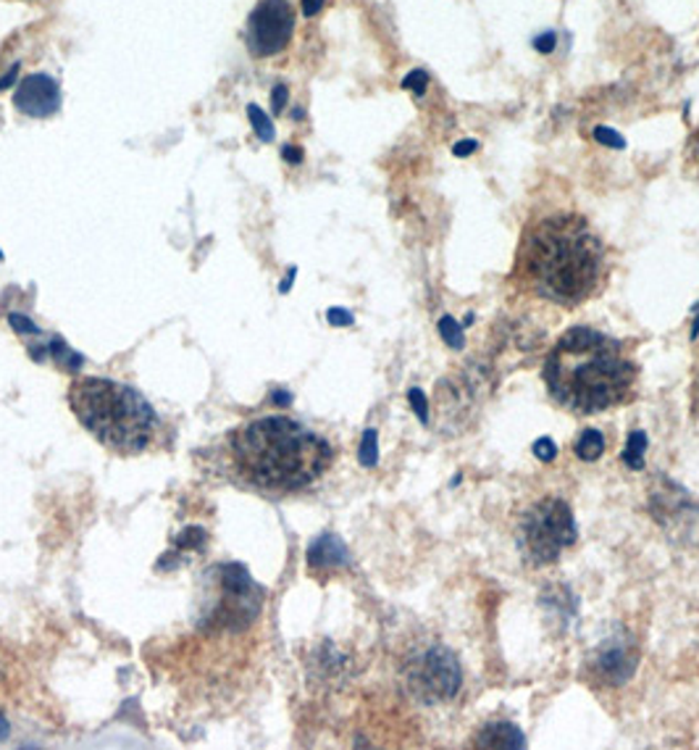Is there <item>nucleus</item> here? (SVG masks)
<instances>
[{
    "label": "nucleus",
    "mask_w": 699,
    "mask_h": 750,
    "mask_svg": "<svg viewBox=\"0 0 699 750\" xmlns=\"http://www.w3.org/2000/svg\"><path fill=\"white\" fill-rule=\"evenodd\" d=\"M9 325L19 338H38V335H42V329L24 314H9Z\"/></svg>",
    "instance_id": "nucleus-19"
},
{
    "label": "nucleus",
    "mask_w": 699,
    "mask_h": 750,
    "mask_svg": "<svg viewBox=\"0 0 699 750\" xmlns=\"http://www.w3.org/2000/svg\"><path fill=\"white\" fill-rule=\"evenodd\" d=\"M647 432H631L628 434V443L624 448V464L628 469H645V453H647Z\"/></svg>",
    "instance_id": "nucleus-14"
},
{
    "label": "nucleus",
    "mask_w": 699,
    "mask_h": 750,
    "mask_svg": "<svg viewBox=\"0 0 699 750\" xmlns=\"http://www.w3.org/2000/svg\"><path fill=\"white\" fill-rule=\"evenodd\" d=\"M639 654L634 650V645L626 640V637H610L605 640L599 648L595 650V658H592V671L599 682L605 685H624L626 679H631L634 669H637Z\"/></svg>",
    "instance_id": "nucleus-8"
},
{
    "label": "nucleus",
    "mask_w": 699,
    "mask_h": 750,
    "mask_svg": "<svg viewBox=\"0 0 699 750\" xmlns=\"http://www.w3.org/2000/svg\"><path fill=\"white\" fill-rule=\"evenodd\" d=\"M476 151H479V140H461V143H455L453 156L465 158V156H471V153H476Z\"/></svg>",
    "instance_id": "nucleus-28"
},
{
    "label": "nucleus",
    "mask_w": 699,
    "mask_h": 750,
    "mask_svg": "<svg viewBox=\"0 0 699 750\" xmlns=\"http://www.w3.org/2000/svg\"><path fill=\"white\" fill-rule=\"evenodd\" d=\"M287 97H289V90L287 85H277L271 93V106H274V114H281L287 106Z\"/></svg>",
    "instance_id": "nucleus-27"
},
{
    "label": "nucleus",
    "mask_w": 699,
    "mask_h": 750,
    "mask_svg": "<svg viewBox=\"0 0 699 750\" xmlns=\"http://www.w3.org/2000/svg\"><path fill=\"white\" fill-rule=\"evenodd\" d=\"M697 335H699V317L695 319V327H691V340H695Z\"/></svg>",
    "instance_id": "nucleus-35"
},
{
    "label": "nucleus",
    "mask_w": 699,
    "mask_h": 750,
    "mask_svg": "<svg viewBox=\"0 0 699 750\" xmlns=\"http://www.w3.org/2000/svg\"><path fill=\"white\" fill-rule=\"evenodd\" d=\"M17 80H19V64H13L9 72L0 76V93H3V90H9Z\"/></svg>",
    "instance_id": "nucleus-30"
},
{
    "label": "nucleus",
    "mask_w": 699,
    "mask_h": 750,
    "mask_svg": "<svg viewBox=\"0 0 699 750\" xmlns=\"http://www.w3.org/2000/svg\"><path fill=\"white\" fill-rule=\"evenodd\" d=\"M683 166H687L689 177L699 182V127L691 132L687 140V151H683Z\"/></svg>",
    "instance_id": "nucleus-18"
},
{
    "label": "nucleus",
    "mask_w": 699,
    "mask_h": 750,
    "mask_svg": "<svg viewBox=\"0 0 699 750\" xmlns=\"http://www.w3.org/2000/svg\"><path fill=\"white\" fill-rule=\"evenodd\" d=\"M408 401H411L415 417L421 419V424H429V403H426V395H423V390L411 388V392H408Z\"/></svg>",
    "instance_id": "nucleus-23"
},
{
    "label": "nucleus",
    "mask_w": 699,
    "mask_h": 750,
    "mask_svg": "<svg viewBox=\"0 0 699 750\" xmlns=\"http://www.w3.org/2000/svg\"><path fill=\"white\" fill-rule=\"evenodd\" d=\"M605 277L607 250L584 216L549 212L526 224L511 271L518 290L576 308L603 290Z\"/></svg>",
    "instance_id": "nucleus-1"
},
{
    "label": "nucleus",
    "mask_w": 699,
    "mask_h": 750,
    "mask_svg": "<svg viewBox=\"0 0 699 750\" xmlns=\"http://www.w3.org/2000/svg\"><path fill=\"white\" fill-rule=\"evenodd\" d=\"M350 564V553L348 545L342 543L340 537L331 535V532H323L321 537H316L308 548V569L310 574L319 572H337L342 566Z\"/></svg>",
    "instance_id": "nucleus-10"
},
{
    "label": "nucleus",
    "mask_w": 699,
    "mask_h": 750,
    "mask_svg": "<svg viewBox=\"0 0 699 750\" xmlns=\"http://www.w3.org/2000/svg\"><path fill=\"white\" fill-rule=\"evenodd\" d=\"M327 321H329L331 327H352V321H356V317H352L348 308H329Z\"/></svg>",
    "instance_id": "nucleus-25"
},
{
    "label": "nucleus",
    "mask_w": 699,
    "mask_h": 750,
    "mask_svg": "<svg viewBox=\"0 0 699 750\" xmlns=\"http://www.w3.org/2000/svg\"><path fill=\"white\" fill-rule=\"evenodd\" d=\"M555 45H557V34L555 32H545V34H539V38H534V48L539 53H553Z\"/></svg>",
    "instance_id": "nucleus-26"
},
{
    "label": "nucleus",
    "mask_w": 699,
    "mask_h": 750,
    "mask_svg": "<svg viewBox=\"0 0 699 750\" xmlns=\"http://www.w3.org/2000/svg\"><path fill=\"white\" fill-rule=\"evenodd\" d=\"M271 398L277 405H289V401H292V395H289V392H285V390H274Z\"/></svg>",
    "instance_id": "nucleus-32"
},
{
    "label": "nucleus",
    "mask_w": 699,
    "mask_h": 750,
    "mask_svg": "<svg viewBox=\"0 0 699 750\" xmlns=\"http://www.w3.org/2000/svg\"><path fill=\"white\" fill-rule=\"evenodd\" d=\"M358 461L366 469H373L379 464V434H377V430L363 432V438H360V448H358Z\"/></svg>",
    "instance_id": "nucleus-15"
},
{
    "label": "nucleus",
    "mask_w": 699,
    "mask_h": 750,
    "mask_svg": "<svg viewBox=\"0 0 699 750\" xmlns=\"http://www.w3.org/2000/svg\"><path fill=\"white\" fill-rule=\"evenodd\" d=\"M534 455L539 461H545V464H549V461H553L555 455H557V445L549 438H539L534 443Z\"/></svg>",
    "instance_id": "nucleus-24"
},
{
    "label": "nucleus",
    "mask_w": 699,
    "mask_h": 750,
    "mask_svg": "<svg viewBox=\"0 0 699 750\" xmlns=\"http://www.w3.org/2000/svg\"><path fill=\"white\" fill-rule=\"evenodd\" d=\"M321 9H323V0H302V13H306L308 19H313Z\"/></svg>",
    "instance_id": "nucleus-31"
},
{
    "label": "nucleus",
    "mask_w": 699,
    "mask_h": 750,
    "mask_svg": "<svg viewBox=\"0 0 699 750\" xmlns=\"http://www.w3.org/2000/svg\"><path fill=\"white\" fill-rule=\"evenodd\" d=\"M426 85H429V74L423 72V69H413V72L402 80V90H411V93L415 95L426 93Z\"/></svg>",
    "instance_id": "nucleus-21"
},
{
    "label": "nucleus",
    "mask_w": 699,
    "mask_h": 750,
    "mask_svg": "<svg viewBox=\"0 0 699 750\" xmlns=\"http://www.w3.org/2000/svg\"><path fill=\"white\" fill-rule=\"evenodd\" d=\"M603 453H605V438H603V432L599 430H584L582 432V438L576 440V455L582 461H597V459H603Z\"/></svg>",
    "instance_id": "nucleus-12"
},
{
    "label": "nucleus",
    "mask_w": 699,
    "mask_h": 750,
    "mask_svg": "<svg viewBox=\"0 0 699 750\" xmlns=\"http://www.w3.org/2000/svg\"><path fill=\"white\" fill-rule=\"evenodd\" d=\"M639 371L624 346L592 327H574L555 342L545 361L549 398L570 413H603L637 395Z\"/></svg>",
    "instance_id": "nucleus-2"
},
{
    "label": "nucleus",
    "mask_w": 699,
    "mask_h": 750,
    "mask_svg": "<svg viewBox=\"0 0 699 750\" xmlns=\"http://www.w3.org/2000/svg\"><path fill=\"white\" fill-rule=\"evenodd\" d=\"M408 692L421 703H444L455 698L463 685V669L458 658L444 648H423L405 661L402 669Z\"/></svg>",
    "instance_id": "nucleus-6"
},
{
    "label": "nucleus",
    "mask_w": 699,
    "mask_h": 750,
    "mask_svg": "<svg viewBox=\"0 0 699 750\" xmlns=\"http://www.w3.org/2000/svg\"><path fill=\"white\" fill-rule=\"evenodd\" d=\"M74 417L97 443L119 455H143L161 440L158 413L130 384L105 377H82L69 388Z\"/></svg>",
    "instance_id": "nucleus-4"
},
{
    "label": "nucleus",
    "mask_w": 699,
    "mask_h": 750,
    "mask_svg": "<svg viewBox=\"0 0 699 750\" xmlns=\"http://www.w3.org/2000/svg\"><path fill=\"white\" fill-rule=\"evenodd\" d=\"M13 106L24 116L48 119L61 109V90L59 82L48 74H30L19 82L13 93Z\"/></svg>",
    "instance_id": "nucleus-9"
},
{
    "label": "nucleus",
    "mask_w": 699,
    "mask_h": 750,
    "mask_svg": "<svg viewBox=\"0 0 699 750\" xmlns=\"http://www.w3.org/2000/svg\"><path fill=\"white\" fill-rule=\"evenodd\" d=\"M576 518L566 501L547 497L536 503L521 522V548L534 564H553L563 551L576 545Z\"/></svg>",
    "instance_id": "nucleus-5"
},
{
    "label": "nucleus",
    "mask_w": 699,
    "mask_h": 750,
    "mask_svg": "<svg viewBox=\"0 0 699 750\" xmlns=\"http://www.w3.org/2000/svg\"><path fill=\"white\" fill-rule=\"evenodd\" d=\"M232 459L253 487L266 493H298L321 480L335 451L302 422L260 417L232 432Z\"/></svg>",
    "instance_id": "nucleus-3"
},
{
    "label": "nucleus",
    "mask_w": 699,
    "mask_h": 750,
    "mask_svg": "<svg viewBox=\"0 0 699 750\" xmlns=\"http://www.w3.org/2000/svg\"><path fill=\"white\" fill-rule=\"evenodd\" d=\"M295 32V9L289 0H260L247 17V51L268 59L285 51Z\"/></svg>",
    "instance_id": "nucleus-7"
},
{
    "label": "nucleus",
    "mask_w": 699,
    "mask_h": 750,
    "mask_svg": "<svg viewBox=\"0 0 699 750\" xmlns=\"http://www.w3.org/2000/svg\"><path fill=\"white\" fill-rule=\"evenodd\" d=\"M203 545H206V532H203L201 527H187L179 537H176V548L179 551H189V548L201 551Z\"/></svg>",
    "instance_id": "nucleus-20"
},
{
    "label": "nucleus",
    "mask_w": 699,
    "mask_h": 750,
    "mask_svg": "<svg viewBox=\"0 0 699 750\" xmlns=\"http://www.w3.org/2000/svg\"><path fill=\"white\" fill-rule=\"evenodd\" d=\"M479 748H524L526 738L511 721H492L476 734Z\"/></svg>",
    "instance_id": "nucleus-11"
},
{
    "label": "nucleus",
    "mask_w": 699,
    "mask_h": 750,
    "mask_svg": "<svg viewBox=\"0 0 699 750\" xmlns=\"http://www.w3.org/2000/svg\"><path fill=\"white\" fill-rule=\"evenodd\" d=\"M595 140H597V143L607 145V148H616V151L626 148V140L620 137L618 132H613L610 127H595Z\"/></svg>",
    "instance_id": "nucleus-22"
},
{
    "label": "nucleus",
    "mask_w": 699,
    "mask_h": 750,
    "mask_svg": "<svg viewBox=\"0 0 699 750\" xmlns=\"http://www.w3.org/2000/svg\"><path fill=\"white\" fill-rule=\"evenodd\" d=\"M440 335H442V340L448 342L450 348H455V350H461L463 348V327L458 325V321L453 317H442L440 319Z\"/></svg>",
    "instance_id": "nucleus-17"
},
{
    "label": "nucleus",
    "mask_w": 699,
    "mask_h": 750,
    "mask_svg": "<svg viewBox=\"0 0 699 750\" xmlns=\"http://www.w3.org/2000/svg\"><path fill=\"white\" fill-rule=\"evenodd\" d=\"M247 119H250V124H253V132H256L260 143H271L274 135H277V132H274V124H271V119H268L264 111H260L256 103H250V106H247Z\"/></svg>",
    "instance_id": "nucleus-16"
},
{
    "label": "nucleus",
    "mask_w": 699,
    "mask_h": 750,
    "mask_svg": "<svg viewBox=\"0 0 699 750\" xmlns=\"http://www.w3.org/2000/svg\"><path fill=\"white\" fill-rule=\"evenodd\" d=\"M281 158L287 161V164H302V148H298V145H285V148H281Z\"/></svg>",
    "instance_id": "nucleus-29"
},
{
    "label": "nucleus",
    "mask_w": 699,
    "mask_h": 750,
    "mask_svg": "<svg viewBox=\"0 0 699 750\" xmlns=\"http://www.w3.org/2000/svg\"><path fill=\"white\" fill-rule=\"evenodd\" d=\"M463 325H465V327H471V325H473V314H465V319H463Z\"/></svg>",
    "instance_id": "nucleus-36"
},
{
    "label": "nucleus",
    "mask_w": 699,
    "mask_h": 750,
    "mask_svg": "<svg viewBox=\"0 0 699 750\" xmlns=\"http://www.w3.org/2000/svg\"><path fill=\"white\" fill-rule=\"evenodd\" d=\"M48 356L55 359V363H59V367H63L66 371H80L82 363H84L82 356L76 353V350L69 348L61 338L48 340Z\"/></svg>",
    "instance_id": "nucleus-13"
},
{
    "label": "nucleus",
    "mask_w": 699,
    "mask_h": 750,
    "mask_svg": "<svg viewBox=\"0 0 699 750\" xmlns=\"http://www.w3.org/2000/svg\"><path fill=\"white\" fill-rule=\"evenodd\" d=\"M295 275H298V269H295V266H292V269H289V271H287L285 282H281V285H279V292H281V296H285V292L289 290V287H292V282H295Z\"/></svg>",
    "instance_id": "nucleus-33"
},
{
    "label": "nucleus",
    "mask_w": 699,
    "mask_h": 750,
    "mask_svg": "<svg viewBox=\"0 0 699 750\" xmlns=\"http://www.w3.org/2000/svg\"><path fill=\"white\" fill-rule=\"evenodd\" d=\"M9 732H11L9 719H6V717H3V711H0V742H3L6 738H9Z\"/></svg>",
    "instance_id": "nucleus-34"
}]
</instances>
